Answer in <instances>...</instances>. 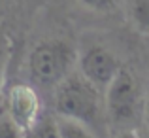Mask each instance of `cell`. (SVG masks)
<instances>
[{
    "instance_id": "6da1fadb",
    "label": "cell",
    "mask_w": 149,
    "mask_h": 138,
    "mask_svg": "<svg viewBox=\"0 0 149 138\" xmlns=\"http://www.w3.org/2000/svg\"><path fill=\"white\" fill-rule=\"evenodd\" d=\"M57 116L70 117L83 123L95 134L106 127V104L102 91L93 85L81 72H72L55 87Z\"/></svg>"
},
{
    "instance_id": "7a4b0ae2",
    "label": "cell",
    "mask_w": 149,
    "mask_h": 138,
    "mask_svg": "<svg viewBox=\"0 0 149 138\" xmlns=\"http://www.w3.org/2000/svg\"><path fill=\"white\" fill-rule=\"evenodd\" d=\"M76 49L68 40L53 38L32 47L26 59V72L34 85L44 89L57 87L76 64Z\"/></svg>"
},
{
    "instance_id": "3957f363",
    "label": "cell",
    "mask_w": 149,
    "mask_h": 138,
    "mask_svg": "<svg viewBox=\"0 0 149 138\" xmlns=\"http://www.w3.org/2000/svg\"><path fill=\"white\" fill-rule=\"evenodd\" d=\"M106 119L121 131L136 127L143 112V91L132 70L121 66L106 87Z\"/></svg>"
},
{
    "instance_id": "277c9868",
    "label": "cell",
    "mask_w": 149,
    "mask_h": 138,
    "mask_svg": "<svg viewBox=\"0 0 149 138\" xmlns=\"http://www.w3.org/2000/svg\"><path fill=\"white\" fill-rule=\"evenodd\" d=\"M4 110L21 131L29 129L42 113V100L36 87L29 83H13L8 87Z\"/></svg>"
},
{
    "instance_id": "5b68a950",
    "label": "cell",
    "mask_w": 149,
    "mask_h": 138,
    "mask_svg": "<svg viewBox=\"0 0 149 138\" xmlns=\"http://www.w3.org/2000/svg\"><path fill=\"white\" fill-rule=\"evenodd\" d=\"M121 61L104 46H89L79 57V72L91 81L93 85L106 89L109 81L121 70Z\"/></svg>"
},
{
    "instance_id": "8992f818",
    "label": "cell",
    "mask_w": 149,
    "mask_h": 138,
    "mask_svg": "<svg viewBox=\"0 0 149 138\" xmlns=\"http://www.w3.org/2000/svg\"><path fill=\"white\" fill-rule=\"evenodd\" d=\"M23 138H62L57 117L42 112L38 119L29 129L23 131Z\"/></svg>"
},
{
    "instance_id": "52a82bcc",
    "label": "cell",
    "mask_w": 149,
    "mask_h": 138,
    "mask_svg": "<svg viewBox=\"0 0 149 138\" xmlns=\"http://www.w3.org/2000/svg\"><path fill=\"white\" fill-rule=\"evenodd\" d=\"M128 13L134 29L142 34H149V0H128Z\"/></svg>"
},
{
    "instance_id": "ba28073f",
    "label": "cell",
    "mask_w": 149,
    "mask_h": 138,
    "mask_svg": "<svg viewBox=\"0 0 149 138\" xmlns=\"http://www.w3.org/2000/svg\"><path fill=\"white\" fill-rule=\"evenodd\" d=\"M77 2L98 13H113L115 10L123 8L125 0H77Z\"/></svg>"
},
{
    "instance_id": "9c48e42d",
    "label": "cell",
    "mask_w": 149,
    "mask_h": 138,
    "mask_svg": "<svg viewBox=\"0 0 149 138\" xmlns=\"http://www.w3.org/2000/svg\"><path fill=\"white\" fill-rule=\"evenodd\" d=\"M0 138H23V131L13 123L6 110L0 112Z\"/></svg>"
},
{
    "instance_id": "30bf717a",
    "label": "cell",
    "mask_w": 149,
    "mask_h": 138,
    "mask_svg": "<svg viewBox=\"0 0 149 138\" xmlns=\"http://www.w3.org/2000/svg\"><path fill=\"white\" fill-rule=\"evenodd\" d=\"M11 2H13V0H0V19H2L4 15L8 13V10H10Z\"/></svg>"
},
{
    "instance_id": "8fae6325",
    "label": "cell",
    "mask_w": 149,
    "mask_h": 138,
    "mask_svg": "<svg viewBox=\"0 0 149 138\" xmlns=\"http://www.w3.org/2000/svg\"><path fill=\"white\" fill-rule=\"evenodd\" d=\"M4 55H6V51H4V44H2V40H0V66H2V61H4Z\"/></svg>"
},
{
    "instance_id": "7c38bea8",
    "label": "cell",
    "mask_w": 149,
    "mask_h": 138,
    "mask_svg": "<svg viewBox=\"0 0 149 138\" xmlns=\"http://www.w3.org/2000/svg\"><path fill=\"white\" fill-rule=\"evenodd\" d=\"M147 44H149V34H147Z\"/></svg>"
}]
</instances>
